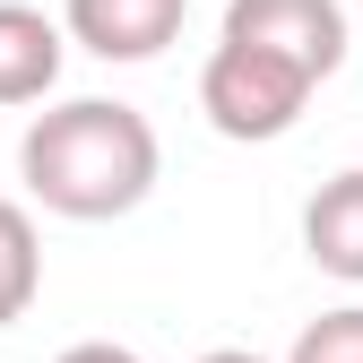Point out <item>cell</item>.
<instances>
[{
    "label": "cell",
    "mask_w": 363,
    "mask_h": 363,
    "mask_svg": "<svg viewBox=\"0 0 363 363\" xmlns=\"http://www.w3.org/2000/svg\"><path fill=\"white\" fill-rule=\"evenodd\" d=\"M164 173V147H156V121L121 96H69L52 113L26 121L18 139V182L35 208H52L69 225H104V216H130Z\"/></svg>",
    "instance_id": "obj_1"
},
{
    "label": "cell",
    "mask_w": 363,
    "mask_h": 363,
    "mask_svg": "<svg viewBox=\"0 0 363 363\" xmlns=\"http://www.w3.org/2000/svg\"><path fill=\"white\" fill-rule=\"evenodd\" d=\"M311 86H320V78H303L294 61L259 52V43L216 35V52H208V69H199V113H208V130H216V139L259 147V139H286V130L303 121Z\"/></svg>",
    "instance_id": "obj_2"
},
{
    "label": "cell",
    "mask_w": 363,
    "mask_h": 363,
    "mask_svg": "<svg viewBox=\"0 0 363 363\" xmlns=\"http://www.w3.org/2000/svg\"><path fill=\"white\" fill-rule=\"evenodd\" d=\"M234 43H259V52L294 61L303 78H337L346 69V43H354V18L337 0H225V26Z\"/></svg>",
    "instance_id": "obj_3"
},
{
    "label": "cell",
    "mask_w": 363,
    "mask_h": 363,
    "mask_svg": "<svg viewBox=\"0 0 363 363\" xmlns=\"http://www.w3.org/2000/svg\"><path fill=\"white\" fill-rule=\"evenodd\" d=\"M191 0H61V35L86 43L96 61H156L182 35Z\"/></svg>",
    "instance_id": "obj_4"
},
{
    "label": "cell",
    "mask_w": 363,
    "mask_h": 363,
    "mask_svg": "<svg viewBox=\"0 0 363 363\" xmlns=\"http://www.w3.org/2000/svg\"><path fill=\"white\" fill-rule=\"evenodd\" d=\"M69 35L61 18H43L35 0H0V104H43L61 86Z\"/></svg>",
    "instance_id": "obj_5"
},
{
    "label": "cell",
    "mask_w": 363,
    "mask_h": 363,
    "mask_svg": "<svg viewBox=\"0 0 363 363\" xmlns=\"http://www.w3.org/2000/svg\"><path fill=\"white\" fill-rule=\"evenodd\" d=\"M303 251H311L320 277L363 286V164L329 173L320 191H311V208H303Z\"/></svg>",
    "instance_id": "obj_6"
},
{
    "label": "cell",
    "mask_w": 363,
    "mask_h": 363,
    "mask_svg": "<svg viewBox=\"0 0 363 363\" xmlns=\"http://www.w3.org/2000/svg\"><path fill=\"white\" fill-rule=\"evenodd\" d=\"M43 294V234L18 199H0V329H18Z\"/></svg>",
    "instance_id": "obj_7"
},
{
    "label": "cell",
    "mask_w": 363,
    "mask_h": 363,
    "mask_svg": "<svg viewBox=\"0 0 363 363\" xmlns=\"http://www.w3.org/2000/svg\"><path fill=\"white\" fill-rule=\"evenodd\" d=\"M286 363H363V303H337V311H320V320H303Z\"/></svg>",
    "instance_id": "obj_8"
},
{
    "label": "cell",
    "mask_w": 363,
    "mask_h": 363,
    "mask_svg": "<svg viewBox=\"0 0 363 363\" xmlns=\"http://www.w3.org/2000/svg\"><path fill=\"white\" fill-rule=\"evenodd\" d=\"M52 363H147L139 346H113V337H86V346H61Z\"/></svg>",
    "instance_id": "obj_9"
},
{
    "label": "cell",
    "mask_w": 363,
    "mask_h": 363,
    "mask_svg": "<svg viewBox=\"0 0 363 363\" xmlns=\"http://www.w3.org/2000/svg\"><path fill=\"white\" fill-rule=\"evenodd\" d=\"M199 363H268V354H251V346H208Z\"/></svg>",
    "instance_id": "obj_10"
},
{
    "label": "cell",
    "mask_w": 363,
    "mask_h": 363,
    "mask_svg": "<svg viewBox=\"0 0 363 363\" xmlns=\"http://www.w3.org/2000/svg\"><path fill=\"white\" fill-rule=\"evenodd\" d=\"M354 18H363V0H354Z\"/></svg>",
    "instance_id": "obj_11"
}]
</instances>
